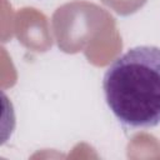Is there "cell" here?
I'll return each mask as SVG.
<instances>
[{"mask_svg": "<svg viewBox=\"0 0 160 160\" xmlns=\"http://www.w3.org/2000/svg\"><path fill=\"white\" fill-rule=\"evenodd\" d=\"M106 104L114 116L134 129L160 124V48L140 45L116 58L102 79Z\"/></svg>", "mask_w": 160, "mask_h": 160, "instance_id": "6da1fadb", "label": "cell"}]
</instances>
